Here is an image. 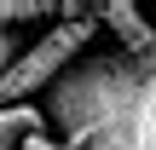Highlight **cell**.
<instances>
[{"instance_id": "obj_1", "label": "cell", "mask_w": 156, "mask_h": 150, "mask_svg": "<svg viewBox=\"0 0 156 150\" xmlns=\"http://www.w3.org/2000/svg\"><path fill=\"white\" fill-rule=\"evenodd\" d=\"M46 127L69 150H156V52H87L46 87Z\"/></svg>"}, {"instance_id": "obj_3", "label": "cell", "mask_w": 156, "mask_h": 150, "mask_svg": "<svg viewBox=\"0 0 156 150\" xmlns=\"http://www.w3.org/2000/svg\"><path fill=\"white\" fill-rule=\"evenodd\" d=\"M93 17L116 29V40H122L127 58H151V52H156V29H151V17H145L139 6H127V0H104V6H93Z\"/></svg>"}, {"instance_id": "obj_6", "label": "cell", "mask_w": 156, "mask_h": 150, "mask_svg": "<svg viewBox=\"0 0 156 150\" xmlns=\"http://www.w3.org/2000/svg\"><path fill=\"white\" fill-rule=\"evenodd\" d=\"M12 58H17V35H0V69H6Z\"/></svg>"}, {"instance_id": "obj_5", "label": "cell", "mask_w": 156, "mask_h": 150, "mask_svg": "<svg viewBox=\"0 0 156 150\" xmlns=\"http://www.w3.org/2000/svg\"><path fill=\"white\" fill-rule=\"evenodd\" d=\"M58 17V6H41V0H0V35H12L17 23H46Z\"/></svg>"}, {"instance_id": "obj_2", "label": "cell", "mask_w": 156, "mask_h": 150, "mask_svg": "<svg viewBox=\"0 0 156 150\" xmlns=\"http://www.w3.org/2000/svg\"><path fill=\"white\" fill-rule=\"evenodd\" d=\"M93 35H98V17H93V6H87L81 17H58L52 29H41L35 46H17V58L0 69V110L35 104V98H41L75 58H87Z\"/></svg>"}, {"instance_id": "obj_7", "label": "cell", "mask_w": 156, "mask_h": 150, "mask_svg": "<svg viewBox=\"0 0 156 150\" xmlns=\"http://www.w3.org/2000/svg\"><path fill=\"white\" fill-rule=\"evenodd\" d=\"M23 150H69V145H58L52 133H41V139H29V145H23Z\"/></svg>"}, {"instance_id": "obj_4", "label": "cell", "mask_w": 156, "mask_h": 150, "mask_svg": "<svg viewBox=\"0 0 156 150\" xmlns=\"http://www.w3.org/2000/svg\"><path fill=\"white\" fill-rule=\"evenodd\" d=\"M41 133H46L41 104H12V110H0V150H23L29 139H41Z\"/></svg>"}]
</instances>
